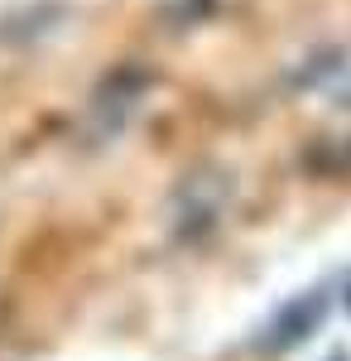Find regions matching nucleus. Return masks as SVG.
Returning <instances> with one entry per match:
<instances>
[{"label":"nucleus","mask_w":351,"mask_h":361,"mask_svg":"<svg viewBox=\"0 0 351 361\" xmlns=\"http://www.w3.org/2000/svg\"><path fill=\"white\" fill-rule=\"evenodd\" d=\"M347 308H351V289H347Z\"/></svg>","instance_id":"f257e3e1"}]
</instances>
